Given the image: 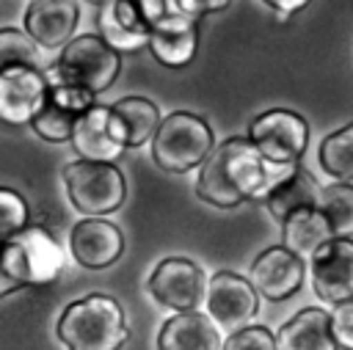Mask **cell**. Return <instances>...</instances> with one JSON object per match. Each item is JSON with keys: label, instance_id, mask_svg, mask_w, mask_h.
<instances>
[{"label": "cell", "instance_id": "obj_1", "mask_svg": "<svg viewBox=\"0 0 353 350\" xmlns=\"http://www.w3.org/2000/svg\"><path fill=\"white\" fill-rule=\"evenodd\" d=\"M292 165L268 163L248 138H226L201 163L196 179V196L212 207L229 209L251 198H265L284 176L295 171Z\"/></svg>", "mask_w": 353, "mask_h": 350}, {"label": "cell", "instance_id": "obj_2", "mask_svg": "<svg viewBox=\"0 0 353 350\" xmlns=\"http://www.w3.org/2000/svg\"><path fill=\"white\" fill-rule=\"evenodd\" d=\"M55 336L66 350H121L130 339V328L116 298L91 292L61 311Z\"/></svg>", "mask_w": 353, "mask_h": 350}, {"label": "cell", "instance_id": "obj_3", "mask_svg": "<svg viewBox=\"0 0 353 350\" xmlns=\"http://www.w3.org/2000/svg\"><path fill=\"white\" fill-rule=\"evenodd\" d=\"M121 72V55L113 52L97 33H80L69 39L61 58L44 72L50 85H74L88 94L108 91Z\"/></svg>", "mask_w": 353, "mask_h": 350}, {"label": "cell", "instance_id": "obj_4", "mask_svg": "<svg viewBox=\"0 0 353 350\" xmlns=\"http://www.w3.org/2000/svg\"><path fill=\"white\" fill-rule=\"evenodd\" d=\"M0 267L19 284V289L41 287L61 273L63 251L47 229L28 223L22 231L0 240Z\"/></svg>", "mask_w": 353, "mask_h": 350}, {"label": "cell", "instance_id": "obj_5", "mask_svg": "<svg viewBox=\"0 0 353 350\" xmlns=\"http://www.w3.org/2000/svg\"><path fill=\"white\" fill-rule=\"evenodd\" d=\"M212 152V130L210 124L196 116L176 110L157 124L152 138V157L163 171L188 174L199 168Z\"/></svg>", "mask_w": 353, "mask_h": 350}, {"label": "cell", "instance_id": "obj_6", "mask_svg": "<svg viewBox=\"0 0 353 350\" xmlns=\"http://www.w3.org/2000/svg\"><path fill=\"white\" fill-rule=\"evenodd\" d=\"M63 185L72 207L88 218L108 215L127 198V182L116 163L74 160L63 168Z\"/></svg>", "mask_w": 353, "mask_h": 350}, {"label": "cell", "instance_id": "obj_7", "mask_svg": "<svg viewBox=\"0 0 353 350\" xmlns=\"http://www.w3.org/2000/svg\"><path fill=\"white\" fill-rule=\"evenodd\" d=\"M248 141L268 163L292 165L306 152L309 124L303 116L292 110H265L248 124Z\"/></svg>", "mask_w": 353, "mask_h": 350}, {"label": "cell", "instance_id": "obj_8", "mask_svg": "<svg viewBox=\"0 0 353 350\" xmlns=\"http://www.w3.org/2000/svg\"><path fill=\"white\" fill-rule=\"evenodd\" d=\"M204 306L207 317L215 325L232 331L245 328L259 314V295L251 281L232 270H218L204 287Z\"/></svg>", "mask_w": 353, "mask_h": 350}, {"label": "cell", "instance_id": "obj_9", "mask_svg": "<svg viewBox=\"0 0 353 350\" xmlns=\"http://www.w3.org/2000/svg\"><path fill=\"white\" fill-rule=\"evenodd\" d=\"M204 287L207 278L201 267L188 256H165L149 276L152 298L160 306L174 309L176 314L196 311V306L204 300Z\"/></svg>", "mask_w": 353, "mask_h": 350}, {"label": "cell", "instance_id": "obj_10", "mask_svg": "<svg viewBox=\"0 0 353 350\" xmlns=\"http://www.w3.org/2000/svg\"><path fill=\"white\" fill-rule=\"evenodd\" d=\"M47 77L39 66H8L0 72V121L30 124L47 96Z\"/></svg>", "mask_w": 353, "mask_h": 350}, {"label": "cell", "instance_id": "obj_11", "mask_svg": "<svg viewBox=\"0 0 353 350\" xmlns=\"http://www.w3.org/2000/svg\"><path fill=\"white\" fill-rule=\"evenodd\" d=\"M309 276L314 295L325 303H342L353 298V240L334 237L309 259Z\"/></svg>", "mask_w": 353, "mask_h": 350}, {"label": "cell", "instance_id": "obj_12", "mask_svg": "<svg viewBox=\"0 0 353 350\" xmlns=\"http://www.w3.org/2000/svg\"><path fill=\"white\" fill-rule=\"evenodd\" d=\"M50 85V83H47ZM97 105V96L74 88V85H50L44 105L39 107V113L33 116L30 127L39 138L50 141V143H63L72 138V127L74 121Z\"/></svg>", "mask_w": 353, "mask_h": 350}, {"label": "cell", "instance_id": "obj_13", "mask_svg": "<svg viewBox=\"0 0 353 350\" xmlns=\"http://www.w3.org/2000/svg\"><path fill=\"white\" fill-rule=\"evenodd\" d=\"M69 251L77 259V265L88 270L110 267L124 254V234L116 223L102 218H85L72 226L69 234Z\"/></svg>", "mask_w": 353, "mask_h": 350}, {"label": "cell", "instance_id": "obj_14", "mask_svg": "<svg viewBox=\"0 0 353 350\" xmlns=\"http://www.w3.org/2000/svg\"><path fill=\"white\" fill-rule=\"evenodd\" d=\"M248 281L256 289V295H265L268 300H287L303 284V262L284 245L265 248L251 262Z\"/></svg>", "mask_w": 353, "mask_h": 350}, {"label": "cell", "instance_id": "obj_15", "mask_svg": "<svg viewBox=\"0 0 353 350\" xmlns=\"http://www.w3.org/2000/svg\"><path fill=\"white\" fill-rule=\"evenodd\" d=\"M77 19V0H33L25 11V30L36 47L55 50L74 39Z\"/></svg>", "mask_w": 353, "mask_h": 350}, {"label": "cell", "instance_id": "obj_16", "mask_svg": "<svg viewBox=\"0 0 353 350\" xmlns=\"http://www.w3.org/2000/svg\"><path fill=\"white\" fill-rule=\"evenodd\" d=\"M149 52L171 69L188 66L199 47V25L185 11H174L149 25Z\"/></svg>", "mask_w": 353, "mask_h": 350}, {"label": "cell", "instance_id": "obj_17", "mask_svg": "<svg viewBox=\"0 0 353 350\" xmlns=\"http://www.w3.org/2000/svg\"><path fill=\"white\" fill-rule=\"evenodd\" d=\"M99 8L97 28L99 39L119 55L138 52L149 44V28L135 6V0H108Z\"/></svg>", "mask_w": 353, "mask_h": 350}, {"label": "cell", "instance_id": "obj_18", "mask_svg": "<svg viewBox=\"0 0 353 350\" xmlns=\"http://www.w3.org/2000/svg\"><path fill=\"white\" fill-rule=\"evenodd\" d=\"M72 146L80 160L91 163H116L124 152V146L110 132V107L94 105L88 107L72 127Z\"/></svg>", "mask_w": 353, "mask_h": 350}, {"label": "cell", "instance_id": "obj_19", "mask_svg": "<svg viewBox=\"0 0 353 350\" xmlns=\"http://www.w3.org/2000/svg\"><path fill=\"white\" fill-rule=\"evenodd\" d=\"M160 124L157 105L146 96H124L110 105V132L113 138L127 146H143L154 138Z\"/></svg>", "mask_w": 353, "mask_h": 350}, {"label": "cell", "instance_id": "obj_20", "mask_svg": "<svg viewBox=\"0 0 353 350\" xmlns=\"http://www.w3.org/2000/svg\"><path fill=\"white\" fill-rule=\"evenodd\" d=\"M276 350H339L331 336V317L320 306L301 309L276 333Z\"/></svg>", "mask_w": 353, "mask_h": 350}, {"label": "cell", "instance_id": "obj_21", "mask_svg": "<svg viewBox=\"0 0 353 350\" xmlns=\"http://www.w3.org/2000/svg\"><path fill=\"white\" fill-rule=\"evenodd\" d=\"M221 344L218 325L201 311L168 317L157 333V350H221Z\"/></svg>", "mask_w": 353, "mask_h": 350}, {"label": "cell", "instance_id": "obj_22", "mask_svg": "<svg viewBox=\"0 0 353 350\" xmlns=\"http://www.w3.org/2000/svg\"><path fill=\"white\" fill-rule=\"evenodd\" d=\"M281 237H284V248L292 251L301 262L303 259H312L320 245H325L328 240H334L331 226H328L325 215L317 207H306V209L292 212L281 223Z\"/></svg>", "mask_w": 353, "mask_h": 350}, {"label": "cell", "instance_id": "obj_23", "mask_svg": "<svg viewBox=\"0 0 353 350\" xmlns=\"http://www.w3.org/2000/svg\"><path fill=\"white\" fill-rule=\"evenodd\" d=\"M317 196H320V187L317 182L312 179V174L301 165H295V171L290 176H284L268 196H265V204L270 209V215L284 223L292 212L298 209H306V207H314L317 204Z\"/></svg>", "mask_w": 353, "mask_h": 350}, {"label": "cell", "instance_id": "obj_24", "mask_svg": "<svg viewBox=\"0 0 353 350\" xmlns=\"http://www.w3.org/2000/svg\"><path fill=\"white\" fill-rule=\"evenodd\" d=\"M317 163L336 182H342V185L353 182V124L334 130L331 135L323 138L320 152H317Z\"/></svg>", "mask_w": 353, "mask_h": 350}, {"label": "cell", "instance_id": "obj_25", "mask_svg": "<svg viewBox=\"0 0 353 350\" xmlns=\"http://www.w3.org/2000/svg\"><path fill=\"white\" fill-rule=\"evenodd\" d=\"M314 207L325 215L334 237H353V185L334 182L320 187Z\"/></svg>", "mask_w": 353, "mask_h": 350}, {"label": "cell", "instance_id": "obj_26", "mask_svg": "<svg viewBox=\"0 0 353 350\" xmlns=\"http://www.w3.org/2000/svg\"><path fill=\"white\" fill-rule=\"evenodd\" d=\"M39 61V47L30 41L28 33L17 30V28H0V72L8 66H36Z\"/></svg>", "mask_w": 353, "mask_h": 350}, {"label": "cell", "instance_id": "obj_27", "mask_svg": "<svg viewBox=\"0 0 353 350\" xmlns=\"http://www.w3.org/2000/svg\"><path fill=\"white\" fill-rule=\"evenodd\" d=\"M28 218H30L28 201L11 187H0V240L22 231L28 226Z\"/></svg>", "mask_w": 353, "mask_h": 350}, {"label": "cell", "instance_id": "obj_28", "mask_svg": "<svg viewBox=\"0 0 353 350\" xmlns=\"http://www.w3.org/2000/svg\"><path fill=\"white\" fill-rule=\"evenodd\" d=\"M221 350H276V336L265 325H245L240 331H232Z\"/></svg>", "mask_w": 353, "mask_h": 350}, {"label": "cell", "instance_id": "obj_29", "mask_svg": "<svg viewBox=\"0 0 353 350\" xmlns=\"http://www.w3.org/2000/svg\"><path fill=\"white\" fill-rule=\"evenodd\" d=\"M328 317H331V336L336 347L353 350V298L334 303V311H328Z\"/></svg>", "mask_w": 353, "mask_h": 350}, {"label": "cell", "instance_id": "obj_30", "mask_svg": "<svg viewBox=\"0 0 353 350\" xmlns=\"http://www.w3.org/2000/svg\"><path fill=\"white\" fill-rule=\"evenodd\" d=\"M232 0H176V6H179V11H185L188 17H193V19H199V17H204V14H212V11H221V8H226Z\"/></svg>", "mask_w": 353, "mask_h": 350}, {"label": "cell", "instance_id": "obj_31", "mask_svg": "<svg viewBox=\"0 0 353 350\" xmlns=\"http://www.w3.org/2000/svg\"><path fill=\"white\" fill-rule=\"evenodd\" d=\"M265 3H268L273 11H279V17H281V19H287L290 14L301 11V8H303L309 0H265Z\"/></svg>", "mask_w": 353, "mask_h": 350}, {"label": "cell", "instance_id": "obj_32", "mask_svg": "<svg viewBox=\"0 0 353 350\" xmlns=\"http://www.w3.org/2000/svg\"><path fill=\"white\" fill-rule=\"evenodd\" d=\"M19 289V284L0 267V298H6V295H11V292H17Z\"/></svg>", "mask_w": 353, "mask_h": 350}, {"label": "cell", "instance_id": "obj_33", "mask_svg": "<svg viewBox=\"0 0 353 350\" xmlns=\"http://www.w3.org/2000/svg\"><path fill=\"white\" fill-rule=\"evenodd\" d=\"M85 3H91V6H102V3H108V0H85Z\"/></svg>", "mask_w": 353, "mask_h": 350}]
</instances>
